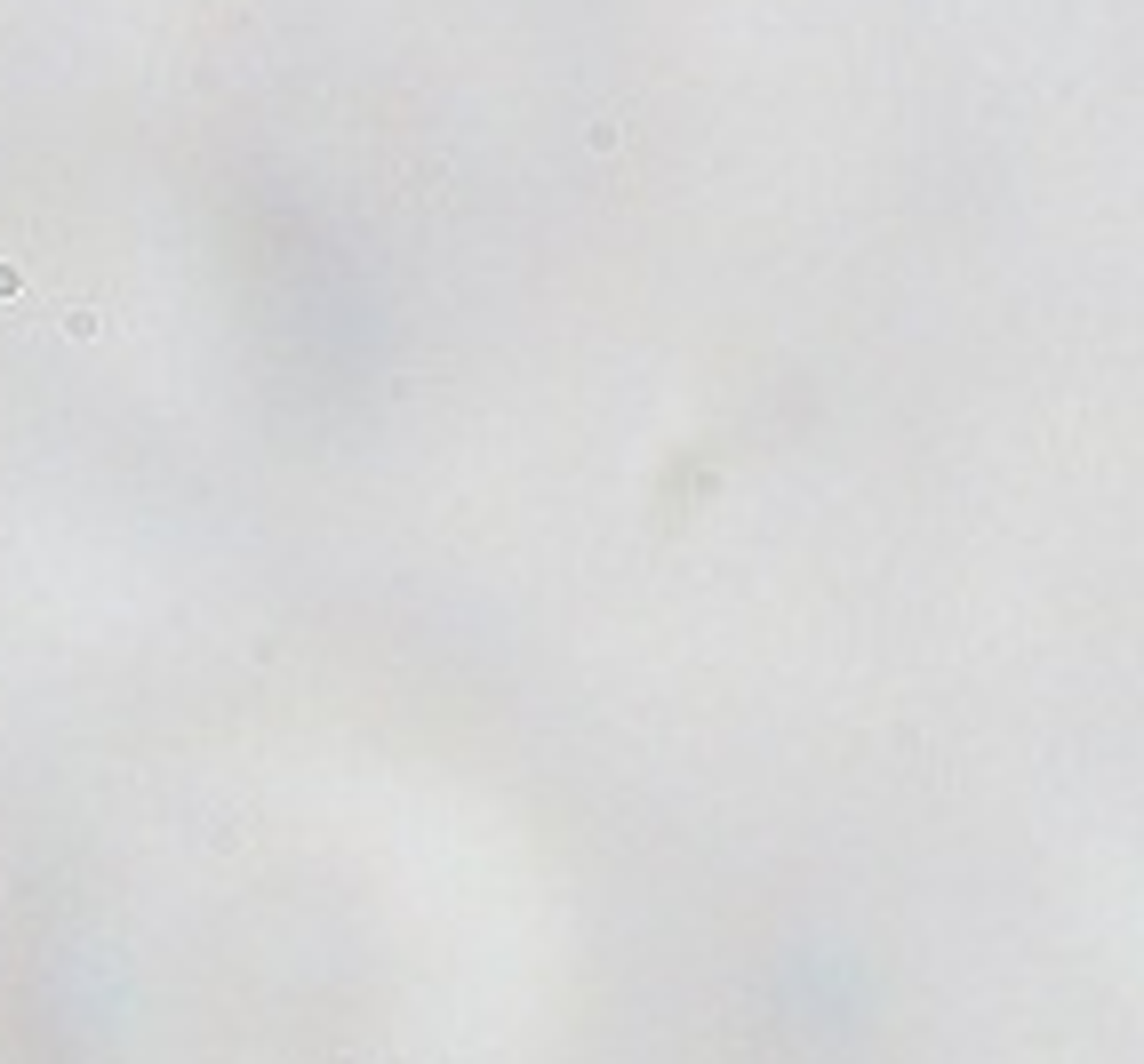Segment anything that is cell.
I'll return each instance as SVG.
<instances>
[{"instance_id":"obj_1","label":"cell","mask_w":1144,"mask_h":1064,"mask_svg":"<svg viewBox=\"0 0 1144 1064\" xmlns=\"http://www.w3.org/2000/svg\"><path fill=\"white\" fill-rule=\"evenodd\" d=\"M25 265H17V256H0V312H17V304H25Z\"/></svg>"},{"instance_id":"obj_2","label":"cell","mask_w":1144,"mask_h":1064,"mask_svg":"<svg viewBox=\"0 0 1144 1064\" xmlns=\"http://www.w3.org/2000/svg\"><path fill=\"white\" fill-rule=\"evenodd\" d=\"M64 329L89 344V336H104V312H96V304H81V312H64Z\"/></svg>"}]
</instances>
